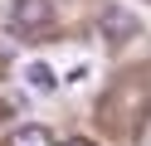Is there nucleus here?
<instances>
[{
	"mask_svg": "<svg viewBox=\"0 0 151 146\" xmlns=\"http://www.w3.org/2000/svg\"><path fill=\"white\" fill-rule=\"evenodd\" d=\"M10 146H54V132L39 127V122H29V127H20V132L10 136Z\"/></svg>",
	"mask_w": 151,
	"mask_h": 146,
	"instance_id": "f03ea898",
	"label": "nucleus"
},
{
	"mask_svg": "<svg viewBox=\"0 0 151 146\" xmlns=\"http://www.w3.org/2000/svg\"><path fill=\"white\" fill-rule=\"evenodd\" d=\"M107 34L112 39H127L132 34V15H127V10H107Z\"/></svg>",
	"mask_w": 151,
	"mask_h": 146,
	"instance_id": "20e7f679",
	"label": "nucleus"
},
{
	"mask_svg": "<svg viewBox=\"0 0 151 146\" xmlns=\"http://www.w3.org/2000/svg\"><path fill=\"white\" fill-rule=\"evenodd\" d=\"M49 19H54V5H49V0H20V5H15V29H20L24 39L49 34Z\"/></svg>",
	"mask_w": 151,
	"mask_h": 146,
	"instance_id": "f257e3e1",
	"label": "nucleus"
},
{
	"mask_svg": "<svg viewBox=\"0 0 151 146\" xmlns=\"http://www.w3.org/2000/svg\"><path fill=\"white\" fill-rule=\"evenodd\" d=\"M63 146H93V141H83V136H73V141H63Z\"/></svg>",
	"mask_w": 151,
	"mask_h": 146,
	"instance_id": "39448f33",
	"label": "nucleus"
},
{
	"mask_svg": "<svg viewBox=\"0 0 151 146\" xmlns=\"http://www.w3.org/2000/svg\"><path fill=\"white\" fill-rule=\"evenodd\" d=\"M24 83H29L34 93H54V88H59V78H54L44 63H24Z\"/></svg>",
	"mask_w": 151,
	"mask_h": 146,
	"instance_id": "7ed1b4c3",
	"label": "nucleus"
}]
</instances>
